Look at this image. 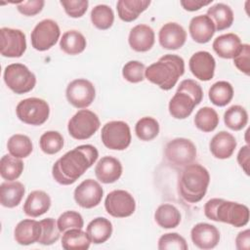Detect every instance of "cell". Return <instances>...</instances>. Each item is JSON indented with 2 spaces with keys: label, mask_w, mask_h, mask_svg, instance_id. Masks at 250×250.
Returning <instances> with one entry per match:
<instances>
[{
  "label": "cell",
  "mask_w": 250,
  "mask_h": 250,
  "mask_svg": "<svg viewBox=\"0 0 250 250\" xmlns=\"http://www.w3.org/2000/svg\"><path fill=\"white\" fill-rule=\"evenodd\" d=\"M45 2L43 0H29L18 2L17 8L21 14L27 17H32L39 14L42 11Z\"/></svg>",
  "instance_id": "7dc6e473"
},
{
  "label": "cell",
  "mask_w": 250,
  "mask_h": 250,
  "mask_svg": "<svg viewBox=\"0 0 250 250\" xmlns=\"http://www.w3.org/2000/svg\"><path fill=\"white\" fill-rule=\"evenodd\" d=\"M250 45L242 44L238 54L233 58V63L238 70L246 75L250 72Z\"/></svg>",
  "instance_id": "bcb514c9"
},
{
  "label": "cell",
  "mask_w": 250,
  "mask_h": 250,
  "mask_svg": "<svg viewBox=\"0 0 250 250\" xmlns=\"http://www.w3.org/2000/svg\"><path fill=\"white\" fill-rule=\"evenodd\" d=\"M210 183L208 170L198 163L184 167L181 172L178 189L181 197L189 203L199 202L206 194Z\"/></svg>",
  "instance_id": "3957f363"
},
{
  "label": "cell",
  "mask_w": 250,
  "mask_h": 250,
  "mask_svg": "<svg viewBox=\"0 0 250 250\" xmlns=\"http://www.w3.org/2000/svg\"><path fill=\"white\" fill-rule=\"evenodd\" d=\"M204 214L209 220L226 223L235 228L244 227L249 222V209L246 205L223 198L208 200L204 205Z\"/></svg>",
  "instance_id": "277c9868"
},
{
  "label": "cell",
  "mask_w": 250,
  "mask_h": 250,
  "mask_svg": "<svg viewBox=\"0 0 250 250\" xmlns=\"http://www.w3.org/2000/svg\"><path fill=\"white\" fill-rule=\"evenodd\" d=\"M149 4V0H119L116 4L118 17L123 21H133L147 9Z\"/></svg>",
  "instance_id": "83f0119b"
},
{
  "label": "cell",
  "mask_w": 250,
  "mask_h": 250,
  "mask_svg": "<svg viewBox=\"0 0 250 250\" xmlns=\"http://www.w3.org/2000/svg\"><path fill=\"white\" fill-rule=\"evenodd\" d=\"M101 139L107 148L124 150L131 144L132 137L130 127L124 121H109L102 128Z\"/></svg>",
  "instance_id": "ba28073f"
},
{
  "label": "cell",
  "mask_w": 250,
  "mask_h": 250,
  "mask_svg": "<svg viewBox=\"0 0 250 250\" xmlns=\"http://www.w3.org/2000/svg\"><path fill=\"white\" fill-rule=\"evenodd\" d=\"M65 96L68 103L76 108H86L94 102L96 90L93 83L84 78L72 80L66 87Z\"/></svg>",
  "instance_id": "8fae6325"
},
{
  "label": "cell",
  "mask_w": 250,
  "mask_h": 250,
  "mask_svg": "<svg viewBox=\"0 0 250 250\" xmlns=\"http://www.w3.org/2000/svg\"><path fill=\"white\" fill-rule=\"evenodd\" d=\"M154 220L157 225L163 229H174L181 222V213L179 209L172 204H161L154 213Z\"/></svg>",
  "instance_id": "4dcf8cb0"
},
{
  "label": "cell",
  "mask_w": 250,
  "mask_h": 250,
  "mask_svg": "<svg viewBox=\"0 0 250 250\" xmlns=\"http://www.w3.org/2000/svg\"><path fill=\"white\" fill-rule=\"evenodd\" d=\"M207 16L212 21L215 30L218 31L230 27L233 22V12L229 5L224 3H217L208 8Z\"/></svg>",
  "instance_id": "4316f807"
},
{
  "label": "cell",
  "mask_w": 250,
  "mask_h": 250,
  "mask_svg": "<svg viewBox=\"0 0 250 250\" xmlns=\"http://www.w3.org/2000/svg\"><path fill=\"white\" fill-rule=\"evenodd\" d=\"M60 35L61 30L55 21L43 20L35 25L31 32V45L37 51H47L57 43Z\"/></svg>",
  "instance_id": "30bf717a"
},
{
  "label": "cell",
  "mask_w": 250,
  "mask_h": 250,
  "mask_svg": "<svg viewBox=\"0 0 250 250\" xmlns=\"http://www.w3.org/2000/svg\"><path fill=\"white\" fill-rule=\"evenodd\" d=\"M158 40L162 48L178 50L186 43L187 32L181 24L177 22H167L160 28Z\"/></svg>",
  "instance_id": "ac0fdd59"
},
{
  "label": "cell",
  "mask_w": 250,
  "mask_h": 250,
  "mask_svg": "<svg viewBox=\"0 0 250 250\" xmlns=\"http://www.w3.org/2000/svg\"><path fill=\"white\" fill-rule=\"evenodd\" d=\"M98 149L92 145H81L64 153L52 168L54 180L62 186L75 183L98 159Z\"/></svg>",
  "instance_id": "6da1fadb"
},
{
  "label": "cell",
  "mask_w": 250,
  "mask_h": 250,
  "mask_svg": "<svg viewBox=\"0 0 250 250\" xmlns=\"http://www.w3.org/2000/svg\"><path fill=\"white\" fill-rule=\"evenodd\" d=\"M106 212L115 218H126L136 210V201L133 195L123 189L110 191L104 199Z\"/></svg>",
  "instance_id": "7c38bea8"
},
{
  "label": "cell",
  "mask_w": 250,
  "mask_h": 250,
  "mask_svg": "<svg viewBox=\"0 0 250 250\" xmlns=\"http://www.w3.org/2000/svg\"><path fill=\"white\" fill-rule=\"evenodd\" d=\"M51 206V198L49 194L43 190L31 191L23 204V212L25 215L36 218L45 214Z\"/></svg>",
  "instance_id": "d4e9b609"
},
{
  "label": "cell",
  "mask_w": 250,
  "mask_h": 250,
  "mask_svg": "<svg viewBox=\"0 0 250 250\" xmlns=\"http://www.w3.org/2000/svg\"><path fill=\"white\" fill-rule=\"evenodd\" d=\"M90 244L91 239L82 229H67L62 237V247L65 250H87Z\"/></svg>",
  "instance_id": "f546056e"
},
{
  "label": "cell",
  "mask_w": 250,
  "mask_h": 250,
  "mask_svg": "<svg viewBox=\"0 0 250 250\" xmlns=\"http://www.w3.org/2000/svg\"><path fill=\"white\" fill-rule=\"evenodd\" d=\"M182 7L189 12H193V11H197L199 9H201L204 6L209 5L210 3H212V0L209 1H201V0H182L181 2Z\"/></svg>",
  "instance_id": "f907efd6"
},
{
  "label": "cell",
  "mask_w": 250,
  "mask_h": 250,
  "mask_svg": "<svg viewBox=\"0 0 250 250\" xmlns=\"http://www.w3.org/2000/svg\"><path fill=\"white\" fill-rule=\"evenodd\" d=\"M236 145V140L230 133L221 131L211 139L209 147L213 156L219 159H227L232 155Z\"/></svg>",
  "instance_id": "7402d4cb"
},
{
  "label": "cell",
  "mask_w": 250,
  "mask_h": 250,
  "mask_svg": "<svg viewBox=\"0 0 250 250\" xmlns=\"http://www.w3.org/2000/svg\"><path fill=\"white\" fill-rule=\"evenodd\" d=\"M185 72V62L178 55L167 54L145 70L146 78L160 89L171 90Z\"/></svg>",
  "instance_id": "7a4b0ae2"
},
{
  "label": "cell",
  "mask_w": 250,
  "mask_h": 250,
  "mask_svg": "<svg viewBox=\"0 0 250 250\" xmlns=\"http://www.w3.org/2000/svg\"><path fill=\"white\" fill-rule=\"evenodd\" d=\"M41 225V236L38 243L42 245H51L55 243L60 238V229L58 228L57 222L53 218H46L40 221Z\"/></svg>",
  "instance_id": "60d3db41"
},
{
  "label": "cell",
  "mask_w": 250,
  "mask_h": 250,
  "mask_svg": "<svg viewBox=\"0 0 250 250\" xmlns=\"http://www.w3.org/2000/svg\"><path fill=\"white\" fill-rule=\"evenodd\" d=\"M23 171V162L11 154L3 155L0 160V174L4 180L15 181Z\"/></svg>",
  "instance_id": "8d00e7d4"
},
{
  "label": "cell",
  "mask_w": 250,
  "mask_h": 250,
  "mask_svg": "<svg viewBox=\"0 0 250 250\" xmlns=\"http://www.w3.org/2000/svg\"><path fill=\"white\" fill-rule=\"evenodd\" d=\"M249 146H242L237 153V162L246 175H249Z\"/></svg>",
  "instance_id": "c3c4849f"
},
{
  "label": "cell",
  "mask_w": 250,
  "mask_h": 250,
  "mask_svg": "<svg viewBox=\"0 0 250 250\" xmlns=\"http://www.w3.org/2000/svg\"><path fill=\"white\" fill-rule=\"evenodd\" d=\"M91 242L101 244L105 242L112 233V224L109 220L104 217H98L92 220L86 229Z\"/></svg>",
  "instance_id": "f1b7e54d"
},
{
  "label": "cell",
  "mask_w": 250,
  "mask_h": 250,
  "mask_svg": "<svg viewBox=\"0 0 250 250\" xmlns=\"http://www.w3.org/2000/svg\"><path fill=\"white\" fill-rule=\"evenodd\" d=\"M61 5L65 13L71 18H81L87 11L89 2L87 0H62Z\"/></svg>",
  "instance_id": "f6af8a7d"
},
{
  "label": "cell",
  "mask_w": 250,
  "mask_h": 250,
  "mask_svg": "<svg viewBox=\"0 0 250 250\" xmlns=\"http://www.w3.org/2000/svg\"><path fill=\"white\" fill-rule=\"evenodd\" d=\"M135 133L141 141H151L159 133V123L153 117L145 116L136 123Z\"/></svg>",
  "instance_id": "f35d334b"
},
{
  "label": "cell",
  "mask_w": 250,
  "mask_h": 250,
  "mask_svg": "<svg viewBox=\"0 0 250 250\" xmlns=\"http://www.w3.org/2000/svg\"><path fill=\"white\" fill-rule=\"evenodd\" d=\"M1 47L0 53L7 58H20L26 50L25 34L20 30L10 27L0 29Z\"/></svg>",
  "instance_id": "4fadbf2b"
},
{
  "label": "cell",
  "mask_w": 250,
  "mask_h": 250,
  "mask_svg": "<svg viewBox=\"0 0 250 250\" xmlns=\"http://www.w3.org/2000/svg\"><path fill=\"white\" fill-rule=\"evenodd\" d=\"M95 175L101 183L112 184L122 175L121 162L115 157L104 156L95 167Z\"/></svg>",
  "instance_id": "d6986e66"
},
{
  "label": "cell",
  "mask_w": 250,
  "mask_h": 250,
  "mask_svg": "<svg viewBox=\"0 0 250 250\" xmlns=\"http://www.w3.org/2000/svg\"><path fill=\"white\" fill-rule=\"evenodd\" d=\"M87 45V41L84 35L77 30L65 31L61 40L60 47L67 55H78L82 53Z\"/></svg>",
  "instance_id": "1f68e13d"
},
{
  "label": "cell",
  "mask_w": 250,
  "mask_h": 250,
  "mask_svg": "<svg viewBox=\"0 0 250 250\" xmlns=\"http://www.w3.org/2000/svg\"><path fill=\"white\" fill-rule=\"evenodd\" d=\"M155 35L153 29L146 24H137L134 26L128 37L130 47L136 52H146L154 44Z\"/></svg>",
  "instance_id": "ffe728a7"
},
{
  "label": "cell",
  "mask_w": 250,
  "mask_h": 250,
  "mask_svg": "<svg viewBox=\"0 0 250 250\" xmlns=\"http://www.w3.org/2000/svg\"><path fill=\"white\" fill-rule=\"evenodd\" d=\"M235 246L237 250H249L250 248V230L247 229L238 232L235 237Z\"/></svg>",
  "instance_id": "681fc988"
},
{
  "label": "cell",
  "mask_w": 250,
  "mask_h": 250,
  "mask_svg": "<svg viewBox=\"0 0 250 250\" xmlns=\"http://www.w3.org/2000/svg\"><path fill=\"white\" fill-rule=\"evenodd\" d=\"M241 40L234 33H226L218 36L213 41L215 53L223 59H233L241 49Z\"/></svg>",
  "instance_id": "cb8c5ba5"
},
{
  "label": "cell",
  "mask_w": 250,
  "mask_h": 250,
  "mask_svg": "<svg viewBox=\"0 0 250 250\" xmlns=\"http://www.w3.org/2000/svg\"><path fill=\"white\" fill-rule=\"evenodd\" d=\"M100 125V119L95 112L89 109H80L69 119L67 130L73 139L86 140L98 131Z\"/></svg>",
  "instance_id": "9c48e42d"
},
{
  "label": "cell",
  "mask_w": 250,
  "mask_h": 250,
  "mask_svg": "<svg viewBox=\"0 0 250 250\" xmlns=\"http://www.w3.org/2000/svg\"><path fill=\"white\" fill-rule=\"evenodd\" d=\"M224 122L230 130L239 131L247 125L248 113L243 106L233 104L225 111Z\"/></svg>",
  "instance_id": "836d02e7"
},
{
  "label": "cell",
  "mask_w": 250,
  "mask_h": 250,
  "mask_svg": "<svg viewBox=\"0 0 250 250\" xmlns=\"http://www.w3.org/2000/svg\"><path fill=\"white\" fill-rule=\"evenodd\" d=\"M16 113L21 122L39 126L47 121L50 114V106L45 100L27 98L18 104Z\"/></svg>",
  "instance_id": "8992f818"
},
{
  "label": "cell",
  "mask_w": 250,
  "mask_h": 250,
  "mask_svg": "<svg viewBox=\"0 0 250 250\" xmlns=\"http://www.w3.org/2000/svg\"><path fill=\"white\" fill-rule=\"evenodd\" d=\"M40 222L31 219L21 221L15 228L14 237L16 242L21 245H30L38 242L41 236Z\"/></svg>",
  "instance_id": "44dd1931"
},
{
  "label": "cell",
  "mask_w": 250,
  "mask_h": 250,
  "mask_svg": "<svg viewBox=\"0 0 250 250\" xmlns=\"http://www.w3.org/2000/svg\"><path fill=\"white\" fill-rule=\"evenodd\" d=\"M25 192L24 186L21 182L8 181L0 186V203L7 208L18 206Z\"/></svg>",
  "instance_id": "484cf974"
},
{
  "label": "cell",
  "mask_w": 250,
  "mask_h": 250,
  "mask_svg": "<svg viewBox=\"0 0 250 250\" xmlns=\"http://www.w3.org/2000/svg\"><path fill=\"white\" fill-rule=\"evenodd\" d=\"M200 103L189 93L178 87L175 95L169 102V113L176 119H185L191 114L193 108Z\"/></svg>",
  "instance_id": "9a60e30c"
},
{
  "label": "cell",
  "mask_w": 250,
  "mask_h": 250,
  "mask_svg": "<svg viewBox=\"0 0 250 250\" xmlns=\"http://www.w3.org/2000/svg\"><path fill=\"white\" fill-rule=\"evenodd\" d=\"M57 225L60 231L64 232L70 229H82L84 221L80 213L76 211H65L58 218Z\"/></svg>",
  "instance_id": "7bdbcfd3"
},
{
  "label": "cell",
  "mask_w": 250,
  "mask_h": 250,
  "mask_svg": "<svg viewBox=\"0 0 250 250\" xmlns=\"http://www.w3.org/2000/svg\"><path fill=\"white\" fill-rule=\"evenodd\" d=\"M189 70L201 81H209L213 78L216 62L214 57L207 51L194 53L188 62Z\"/></svg>",
  "instance_id": "2e32d148"
},
{
  "label": "cell",
  "mask_w": 250,
  "mask_h": 250,
  "mask_svg": "<svg viewBox=\"0 0 250 250\" xmlns=\"http://www.w3.org/2000/svg\"><path fill=\"white\" fill-rule=\"evenodd\" d=\"M7 148L11 155L17 158H25L32 152L33 146L29 137L22 134H15L8 140Z\"/></svg>",
  "instance_id": "e575fe53"
},
{
  "label": "cell",
  "mask_w": 250,
  "mask_h": 250,
  "mask_svg": "<svg viewBox=\"0 0 250 250\" xmlns=\"http://www.w3.org/2000/svg\"><path fill=\"white\" fill-rule=\"evenodd\" d=\"M3 77L8 88L18 95L30 92L36 84L34 73L22 63L16 62L7 65Z\"/></svg>",
  "instance_id": "5b68a950"
},
{
  "label": "cell",
  "mask_w": 250,
  "mask_h": 250,
  "mask_svg": "<svg viewBox=\"0 0 250 250\" xmlns=\"http://www.w3.org/2000/svg\"><path fill=\"white\" fill-rule=\"evenodd\" d=\"M41 150L46 154L58 153L63 146V138L58 131H47L39 140Z\"/></svg>",
  "instance_id": "ab89813d"
},
{
  "label": "cell",
  "mask_w": 250,
  "mask_h": 250,
  "mask_svg": "<svg viewBox=\"0 0 250 250\" xmlns=\"http://www.w3.org/2000/svg\"><path fill=\"white\" fill-rule=\"evenodd\" d=\"M193 244L203 250L216 247L220 241L219 229L208 223H198L190 230Z\"/></svg>",
  "instance_id": "e0dca14e"
},
{
  "label": "cell",
  "mask_w": 250,
  "mask_h": 250,
  "mask_svg": "<svg viewBox=\"0 0 250 250\" xmlns=\"http://www.w3.org/2000/svg\"><path fill=\"white\" fill-rule=\"evenodd\" d=\"M159 250H187L188 248L186 239L177 232H168L158 239Z\"/></svg>",
  "instance_id": "b9f144b4"
},
{
  "label": "cell",
  "mask_w": 250,
  "mask_h": 250,
  "mask_svg": "<svg viewBox=\"0 0 250 250\" xmlns=\"http://www.w3.org/2000/svg\"><path fill=\"white\" fill-rule=\"evenodd\" d=\"M208 96L213 104L225 106L233 98V88L228 81H218L210 87Z\"/></svg>",
  "instance_id": "d6a6232c"
},
{
  "label": "cell",
  "mask_w": 250,
  "mask_h": 250,
  "mask_svg": "<svg viewBox=\"0 0 250 250\" xmlns=\"http://www.w3.org/2000/svg\"><path fill=\"white\" fill-rule=\"evenodd\" d=\"M219 115L217 111L209 106L201 107L194 116V125L202 132H212L219 125Z\"/></svg>",
  "instance_id": "d590c367"
},
{
  "label": "cell",
  "mask_w": 250,
  "mask_h": 250,
  "mask_svg": "<svg viewBox=\"0 0 250 250\" xmlns=\"http://www.w3.org/2000/svg\"><path fill=\"white\" fill-rule=\"evenodd\" d=\"M104 190L102 186L93 179H87L74 189V200L82 208L91 209L102 201Z\"/></svg>",
  "instance_id": "5bb4252c"
},
{
  "label": "cell",
  "mask_w": 250,
  "mask_h": 250,
  "mask_svg": "<svg viewBox=\"0 0 250 250\" xmlns=\"http://www.w3.org/2000/svg\"><path fill=\"white\" fill-rule=\"evenodd\" d=\"M146 66L139 61H130L122 68V75L125 80L131 83H139L145 79Z\"/></svg>",
  "instance_id": "ee69618b"
},
{
  "label": "cell",
  "mask_w": 250,
  "mask_h": 250,
  "mask_svg": "<svg viewBox=\"0 0 250 250\" xmlns=\"http://www.w3.org/2000/svg\"><path fill=\"white\" fill-rule=\"evenodd\" d=\"M197 150L195 145L188 139L176 138L170 141L165 146L166 160L177 168L186 167L193 163Z\"/></svg>",
  "instance_id": "52a82bcc"
},
{
  "label": "cell",
  "mask_w": 250,
  "mask_h": 250,
  "mask_svg": "<svg viewBox=\"0 0 250 250\" xmlns=\"http://www.w3.org/2000/svg\"><path fill=\"white\" fill-rule=\"evenodd\" d=\"M91 21L98 29L105 30L111 27L114 21V13L112 9L104 4L97 5L91 11Z\"/></svg>",
  "instance_id": "74e56055"
},
{
  "label": "cell",
  "mask_w": 250,
  "mask_h": 250,
  "mask_svg": "<svg viewBox=\"0 0 250 250\" xmlns=\"http://www.w3.org/2000/svg\"><path fill=\"white\" fill-rule=\"evenodd\" d=\"M188 31L191 38L200 44L207 43L215 33V26L207 15H199L190 20Z\"/></svg>",
  "instance_id": "603a6c76"
}]
</instances>
